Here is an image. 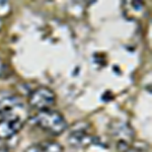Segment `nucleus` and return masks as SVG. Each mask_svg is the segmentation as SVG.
<instances>
[{"instance_id":"1","label":"nucleus","mask_w":152,"mask_h":152,"mask_svg":"<svg viewBox=\"0 0 152 152\" xmlns=\"http://www.w3.org/2000/svg\"><path fill=\"white\" fill-rule=\"evenodd\" d=\"M34 122L42 130L56 136L62 134L67 128V121L63 115L51 109L39 111L34 117Z\"/></svg>"},{"instance_id":"2","label":"nucleus","mask_w":152,"mask_h":152,"mask_svg":"<svg viewBox=\"0 0 152 152\" xmlns=\"http://www.w3.org/2000/svg\"><path fill=\"white\" fill-rule=\"evenodd\" d=\"M24 114V105L18 96L9 92H0V117L18 119L23 122Z\"/></svg>"},{"instance_id":"3","label":"nucleus","mask_w":152,"mask_h":152,"mask_svg":"<svg viewBox=\"0 0 152 152\" xmlns=\"http://www.w3.org/2000/svg\"><path fill=\"white\" fill-rule=\"evenodd\" d=\"M56 102V94L51 88L46 86L38 87L28 97V104L38 111H45L51 109Z\"/></svg>"},{"instance_id":"4","label":"nucleus","mask_w":152,"mask_h":152,"mask_svg":"<svg viewBox=\"0 0 152 152\" xmlns=\"http://www.w3.org/2000/svg\"><path fill=\"white\" fill-rule=\"evenodd\" d=\"M23 122L18 119L2 118L0 120V141L10 139L23 128Z\"/></svg>"},{"instance_id":"5","label":"nucleus","mask_w":152,"mask_h":152,"mask_svg":"<svg viewBox=\"0 0 152 152\" xmlns=\"http://www.w3.org/2000/svg\"><path fill=\"white\" fill-rule=\"evenodd\" d=\"M85 124H78L74 126V129L71 130L68 141L72 146H83L91 143L92 138L87 133V128L84 127Z\"/></svg>"},{"instance_id":"6","label":"nucleus","mask_w":152,"mask_h":152,"mask_svg":"<svg viewBox=\"0 0 152 152\" xmlns=\"http://www.w3.org/2000/svg\"><path fill=\"white\" fill-rule=\"evenodd\" d=\"M112 133L118 138V142H126L130 144L133 139V129L126 123H115L112 126Z\"/></svg>"},{"instance_id":"7","label":"nucleus","mask_w":152,"mask_h":152,"mask_svg":"<svg viewBox=\"0 0 152 152\" xmlns=\"http://www.w3.org/2000/svg\"><path fill=\"white\" fill-rule=\"evenodd\" d=\"M39 146L40 152H63V146L55 141H45Z\"/></svg>"},{"instance_id":"8","label":"nucleus","mask_w":152,"mask_h":152,"mask_svg":"<svg viewBox=\"0 0 152 152\" xmlns=\"http://www.w3.org/2000/svg\"><path fill=\"white\" fill-rule=\"evenodd\" d=\"M11 7L10 4L8 3L7 1H0V18L2 16H5L10 12Z\"/></svg>"},{"instance_id":"9","label":"nucleus","mask_w":152,"mask_h":152,"mask_svg":"<svg viewBox=\"0 0 152 152\" xmlns=\"http://www.w3.org/2000/svg\"><path fill=\"white\" fill-rule=\"evenodd\" d=\"M24 152H40V146L39 145H31V146H29Z\"/></svg>"},{"instance_id":"10","label":"nucleus","mask_w":152,"mask_h":152,"mask_svg":"<svg viewBox=\"0 0 152 152\" xmlns=\"http://www.w3.org/2000/svg\"><path fill=\"white\" fill-rule=\"evenodd\" d=\"M3 69H4V65H3V62L1 61V59H0V76H1L2 72H3Z\"/></svg>"},{"instance_id":"11","label":"nucleus","mask_w":152,"mask_h":152,"mask_svg":"<svg viewBox=\"0 0 152 152\" xmlns=\"http://www.w3.org/2000/svg\"><path fill=\"white\" fill-rule=\"evenodd\" d=\"M0 152H8V151H7V149L3 148L2 146H0Z\"/></svg>"},{"instance_id":"12","label":"nucleus","mask_w":152,"mask_h":152,"mask_svg":"<svg viewBox=\"0 0 152 152\" xmlns=\"http://www.w3.org/2000/svg\"><path fill=\"white\" fill-rule=\"evenodd\" d=\"M2 26H3V23H2V19L0 18V31L2 29Z\"/></svg>"}]
</instances>
